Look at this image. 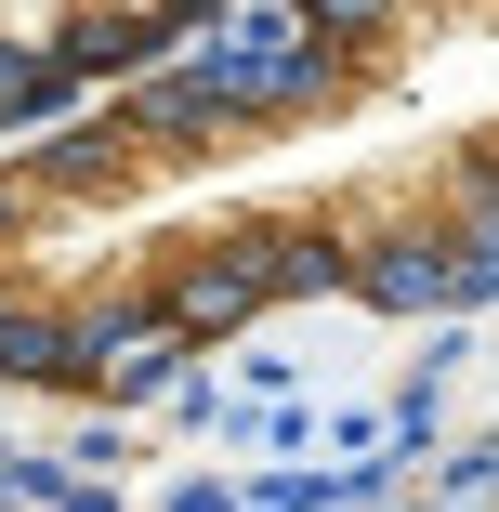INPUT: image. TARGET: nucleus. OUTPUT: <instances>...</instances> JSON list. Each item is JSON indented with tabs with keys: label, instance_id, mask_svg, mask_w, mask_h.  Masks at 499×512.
Listing matches in <instances>:
<instances>
[{
	"label": "nucleus",
	"instance_id": "obj_1",
	"mask_svg": "<svg viewBox=\"0 0 499 512\" xmlns=\"http://www.w3.org/2000/svg\"><path fill=\"white\" fill-rule=\"evenodd\" d=\"M499 289V0H237L0 145V381L106 394L263 316Z\"/></svg>",
	"mask_w": 499,
	"mask_h": 512
},
{
	"label": "nucleus",
	"instance_id": "obj_2",
	"mask_svg": "<svg viewBox=\"0 0 499 512\" xmlns=\"http://www.w3.org/2000/svg\"><path fill=\"white\" fill-rule=\"evenodd\" d=\"M224 14H237V0H0V145L106 106L119 79L171 66Z\"/></svg>",
	"mask_w": 499,
	"mask_h": 512
},
{
	"label": "nucleus",
	"instance_id": "obj_3",
	"mask_svg": "<svg viewBox=\"0 0 499 512\" xmlns=\"http://www.w3.org/2000/svg\"><path fill=\"white\" fill-rule=\"evenodd\" d=\"M486 512H499V499H486Z\"/></svg>",
	"mask_w": 499,
	"mask_h": 512
}]
</instances>
